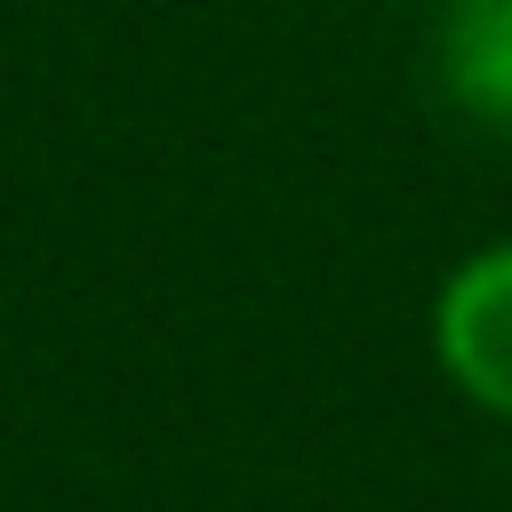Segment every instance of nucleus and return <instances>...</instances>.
I'll return each mask as SVG.
<instances>
[{
  "mask_svg": "<svg viewBox=\"0 0 512 512\" xmlns=\"http://www.w3.org/2000/svg\"><path fill=\"white\" fill-rule=\"evenodd\" d=\"M424 344H432V368L440 384L512 424V232L464 248L440 288H432V312H424Z\"/></svg>",
  "mask_w": 512,
  "mask_h": 512,
  "instance_id": "1",
  "label": "nucleus"
},
{
  "mask_svg": "<svg viewBox=\"0 0 512 512\" xmlns=\"http://www.w3.org/2000/svg\"><path fill=\"white\" fill-rule=\"evenodd\" d=\"M432 80L464 120L512 136V0H440Z\"/></svg>",
  "mask_w": 512,
  "mask_h": 512,
  "instance_id": "2",
  "label": "nucleus"
}]
</instances>
